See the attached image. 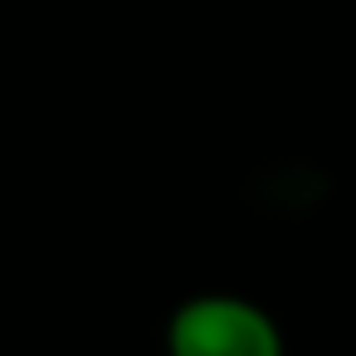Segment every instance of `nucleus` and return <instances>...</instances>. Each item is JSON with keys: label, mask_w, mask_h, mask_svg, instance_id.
<instances>
[{"label": "nucleus", "mask_w": 356, "mask_h": 356, "mask_svg": "<svg viewBox=\"0 0 356 356\" xmlns=\"http://www.w3.org/2000/svg\"><path fill=\"white\" fill-rule=\"evenodd\" d=\"M176 356H283V327L268 307L239 293H195L166 317Z\"/></svg>", "instance_id": "nucleus-1"}]
</instances>
